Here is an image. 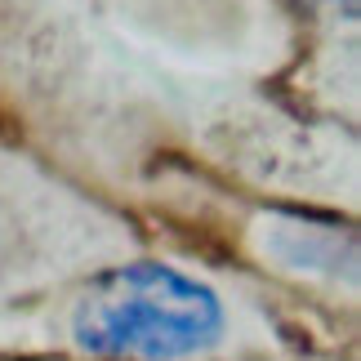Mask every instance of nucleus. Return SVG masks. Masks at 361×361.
Wrapping results in <instances>:
<instances>
[{
	"label": "nucleus",
	"mask_w": 361,
	"mask_h": 361,
	"mask_svg": "<svg viewBox=\"0 0 361 361\" xmlns=\"http://www.w3.org/2000/svg\"><path fill=\"white\" fill-rule=\"evenodd\" d=\"M272 255L286 268H308V272H330L339 276V268L353 272V237L339 241L335 228H312V224H290L272 232Z\"/></svg>",
	"instance_id": "f03ea898"
},
{
	"label": "nucleus",
	"mask_w": 361,
	"mask_h": 361,
	"mask_svg": "<svg viewBox=\"0 0 361 361\" xmlns=\"http://www.w3.org/2000/svg\"><path fill=\"white\" fill-rule=\"evenodd\" d=\"M228 303L165 259L112 263L76 295L67 339L90 361H197L228 339Z\"/></svg>",
	"instance_id": "f257e3e1"
}]
</instances>
